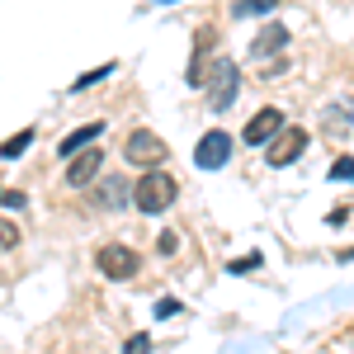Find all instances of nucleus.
<instances>
[{"label": "nucleus", "mask_w": 354, "mask_h": 354, "mask_svg": "<svg viewBox=\"0 0 354 354\" xmlns=\"http://www.w3.org/2000/svg\"><path fill=\"white\" fill-rule=\"evenodd\" d=\"M175 198H180V185L165 170H147L142 180H133V203H137V213H147V218L165 213Z\"/></svg>", "instance_id": "f257e3e1"}, {"label": "nucleus", "mask_w": 354, "mask_h": 354, "mask_svg": "<svg viewBox=\"0 0 354 354\" xmlns=\"http://www.w3.org/2000/svg\"><path fill=\"white\" fill-rule=\"evenodd\" d=\"M203 90H208V109H232V100H236V90H241V71L227 62V57H218L213 66H208V76H203Z\"/></svg>", "instance_id": "f03ea898"}, {"label": "nucleus", "mask_w": 354, "mask_h": 354, "mask_svg": "<svg viewBox=\"0 0 354 354\" xmlns=\"http://www.w3.org/2000/svg\"><path fill=\"white\" fill-rule=\"evenodd\" d=\"M123 156L133 165H142V170H156V165L165 161V142L151 133V128H137V133L123 142Z\"/></svg>", "instance_id": "7ed1b4c3"}, {"label": "nucleus", "mask_w": 354, "mask_h": 354, "mask_svg": "<svg viewBox=\"0 0 354 354\" xmlns=\"http://www.w3.org/2000/svg\"><path fill=\"white\" fill-rule=\"evenodd\" d=\"M95 265L104 279H133L142 270V255L128 250V245H100V255H95Z\"/></svg>", "instance_id": "20e7f679"}, {"label": "nucleus", "mask_w": 354, "mask_h": 354, "mask_svg": "<svg viewBox=\"0 0 354 354\" xmlns=\"http://www.w3.org/2000/svg\"><path fill=\"white\" fill-rule=\"evenodd\" d=\"M227 161H232V133H222V128L203 133V142L194 147V165L198 170H222Z\"/></svg>", "instance_id": "39448f33"}, {"label": "nucleus", "mask_w": 354, "mask_h": 354, "mask_svg": "<svg viewBox=\"0 0 354 354\" xmlns=\"http://www.w3.org/2000/svg\"><path fill=\"white\" fill-rule=\"evenodd\" d=\"M283 133V113L274 109H260L250 123H245V133H241V142H250V147H265V142H274V137Z\"/></svg>", "instance_id": "423d86ee"}, {"label": "nucleus", "mask_w": 354, "mask_h": 354, "mask_svg": "<svg viewBox=\"0 0 354 354\" xmlns=\"http://www.w3.org/2000/svg\"><path fill=\"white\" fill-rule=\"evenodd\" d=\"M307 151V133L302 128H283V133L270 142V165H293Z\"/></svg>", "instance_id": "0eeeda50"}, {"label": "nucleus", "mask_w": 354, "mask_h": 354, "mask_svg": "<svg viewBox=\"0 0 354 354\" xmlns=\"http://www.w3.org/2000/svg\"><path fill=\"white\" fill-rule=\"evenodd\" d=\"M128 203H133V185H128V180H95V208L123 213Z\"/></svg>", "instance_id": "6e6552de"}, {"label": "nucleus", "mask_w": 354, "mask_h": 354, "mask_svg": "<svg viewBox=\"0 0 354 354\" xmlns=\"http://www.w3.org/2000/svg\"><path fill=\"white\" fill-rule=\"evenodd\" d=\"M100 165H104V156H100L95 147H85L81 156H71L66 185H71V189H85V185H95V180H100Z\"/></svg>", "instance_id": "1a4fd4ad"}, {"label": "nucleus", "mask_w": 354, "mask_h": 354, "mask_svg": "<svg viewBox=\"0 0 354 354\" xmlns=\"http://www.w3.org/2000/svg\"><path fill=\"white\" fill-rule=\"evenodd\" d=\"M283 43H288V28L265 24L255 33V43H250V57H274V53H283Z\"/></svg>", "instance_id": "9d476101"}, {"label": "nucleus", "mask_w": 354, "mask_h": 354, "mask_svg": "<svg viewBox=\"0 0 354 354\" xmlns=\"http://www.w3.org/2000/svg\"><path fill=\"white\" fill-rule=\"evenodd\" d=\"M100 133H104V123H85V128H76V133L62 137V147H57V151H62V156H81V147H85V142H95Z\"/></svg>", "instance_id": "9b49d317"}, {"label": "nucleus", "mask_w": 354, "mask_h": 354, "mask_svg": "<svg viewBox=\"0 0 354 354\" xmlns=\"http://www.w3.org/2000/svg\"><path fill=\"white\" fill-rule=\"evenodd\" d=\"M350 123H354L350 104H330V109H326V128H330V133H340V128H350Z\"/></svg>", "instance_id": "f8f14e48"}, {"label": "nucleus", "mask_w": 354, "mask_h": 354, "mask_svg": "<svg viewBox=\"0 0 354 354\" xmlns=\"http://www.w3.org/2000/svg\"><path fill=\"white\" fill-rule=\"evenodd\" d=\"M274 10V0H236V5H232V15H236V19H250V15H270Z\"/></svg>", "instance_id": "ddd939ff"}, {"label": "nucleus", "mask_w": 354, "mask_h": 354, "mask_svg": "<svg viewBox=\"0 0 354 354\" xmlns=\"http://www.w3.org/2000/svg\"><path fill=\"white\" fill-rule=\"evenodd\" d=\"M28 142H33V133L24 128V133H15L10 142H0V156H5V161H15V156H24V147H28Z\"/></svg>", "instance_id": "4468645a"}, {"label": "nucleus", "mask_w": 354, "mask_h": 354, "mask_svg": "<svg viewBox=\"0 0 354 354\" xmlns=\"http://www.w3.org/2000/svg\"><path fill=\"white\" fill-rule=\"evenodd\" d=\"M330 180L335 185H354V156H340V161L330 165Z\"/></svg>", "instance_id": "2eb2a0df"}, {"label": "nucleus", "mask_w": 354, "mask_h": 354, "mask_svg": "<svg viewBox=\"0 0 354 354\" xmlns=\"http://www.w3.org/2000/svg\"><path fill=\"white\" fill-rule=\"evenodd\" d=\"M123 354H151V335H147V330H137V335H128V345H123Z\"/></svg>", "instance_id": "dca6fc26"}, {"label": "nucleus", "mask_w": 354, "mask_h": 354, "mask_svg": "<svg viewBox=\"0 0 354 354\" xmlns=\"http://www.w3.org/2000/svg\"><path fill=\"white\" fill-rule=\"evenodd\" d=\"M15 241H19V227L10 218H0V245H15Z\"/></svg>", "instance_id": "f3484780"}, {"label": "nucleus", "mask_w": 354, "mask_h": 354, "mask_svg": "<svg viewBox=\"0 0 354 354\" xmlns=\"http://www.w3.org/2000/svg\"><path fill=\"white\" fill-rule=\"evenodd\" d=\"M250 270H260V255H245V260L232 265V274H250Z\"/></svg>", "instance_id": "a211bd4d"}, {"label": "nucleus", "mask_w": 354, "mask_h": 354, "mask_svg": "<svg viewBox=\"0 0 354 354\" xmlns=\"http://www.w3.org/2000/svg\"><path fill=\"white\" fill-rule=\"evenodd\" d=\"M283 71H288V57H274L270 66H265V81H270V76H283Z\"/></svg>", "instance_id": "6ab92c4d"}, {"label": "nucleus", "mask_w": 354, "mask_h": 354, "mask_svg": "<svg viewBox=\"0 0 354 354\" xmlns=\"http://www.w3.org/2000/svg\"><path fill=\"white\" fill-rule=\"evenodd\" d=\"M161 5H170V0H161Z\"/></svg>", "instance_id": "aec40b11"}]
</instances>
